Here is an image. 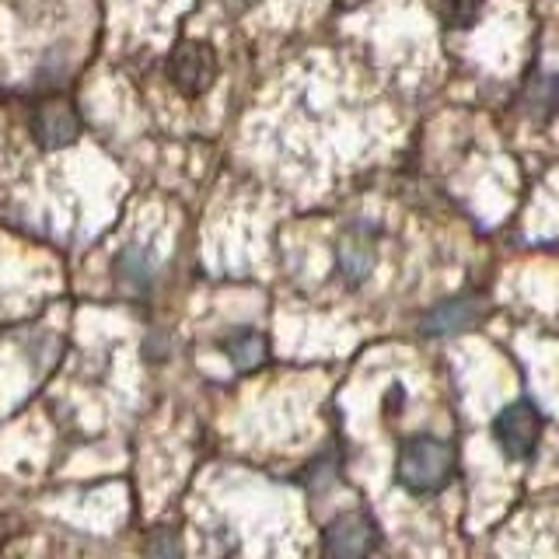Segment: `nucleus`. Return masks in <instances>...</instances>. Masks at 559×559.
Here are the masks:
<instances>
[{"instance_id":"0eeeda50","label":"nucleus","mask_w":559,"mask_h":559,"mask_svg":"<svg viewBox=\"0 0 559 559\" xmlns=\"http://www.w3.org/2000/svg\"><path fill=\"white\" fill-rule=\"evenodd\" d=\"M374 231L371 227H349L340 241V252H336V262H340V273L346 284H364L367 276L374 270Z\"/></svg>"},{"instance_id":"20e7f679","label":"nucleus","mask_w":559,"mask_h":559,"mask_svg":"<svg viewBox=\"0 0 559 559\" xmlns=\"http://www.w3.org/2000/svg\"><path fill=\"white\" fill-rule=\"evenodd\" d=\"M28 130L35 136V144L43 151H63L81 136V116L74 109V102L67 98H46L32 109Z\"/></svg>"},{"instance_id":"f03ea898","label":"nucleus","mask_w":559,"mask_h":559,"mask_svg":"<svg viewBox=\"0 0 559 559\" xmlns=\"http://www.w3.org/2000/svg\"><path fill=\"white\" fill-rule=\"evenodd\" d=\"M165 74L182 98H203L217 81V49L203 39H186L168 52Z\"/></svg>"},{"instance_id":"9b49d317","label":"nucleus","mask_w":559,"mask_h":559,"mask_svg":"<svg viewBox=\"0 0 559 559\" xmlns=\"http://www.w3.org/2000/svg\"><path fill=\"white\" fill-rule=\"evenodd\" d=\"M147 552H157V556H179V552H182V546L171 538V532H162V535H154V538H151Z\"/></svg>"},{"instance_id":"39448f33","label":"nucleus","mask_w":559,"mask_h":559,"mask_svg":"<svg viewBox=\"0 0 559 559\" xmlns=\"http://www.w3.org/2000/svg\"><path fill=\"white\" fill-rule=\"evenodd\" d=\"M322 549L336 559H357L378 549V528L364 514H340L322 532Z\"/></svg>"},{"instance_id":"9d476101","label":"nucleus","mask_w":559,"mask_h":559,"mask_svg":"<svg viewBox=\"0 0 559 559\" xmlns=\"http://www.w3.org/2000/svg\"><path fill=\"white\" fill-rule=\"evenodd\" d=\"M486 0H441V14H444V25L451 28H472L479 22Z\"/></svg>"},{"instance_id":"423d86ee","label":"nucleus","mask_w":559,"mask_h":559,"mask_svg":"<svg viewBox=\"0 0 559 559\" xmlns=\"http://www.w3.org/2000/svg\"><path fill=\"white\" fill-rule=\"evenodd\" d=\"M483 314H486V308H483V301H476V297H451V301L433 305L424 314L419 329H424L427 336H459V332L479 325Z\"/></svg>"},{"instance_id":"6e6552de","label":"nucleus","mask_w":559,"mask_h":559,"mask_svg":"<svg viewBox=\"0 0 559 559\" xmlns=\"http://www.w3.org/2000/svg\"><path fill=\"white\" fill-rule=\"evenodd\" d=\"M221 349H224V357L235 364V371H241V374L259 371V367L266 364V357H270L266 336H262V332L252 329V325L227 329L221 336Z\"/></svg>"},{"instance_id":"f257e3e1","label":"nucleus","mask_w":559,"mask_h":559,"mask_svg":"<svg viewBox=\"0 0 559 559\" xmlns=\"http://www.w3.org/2000/svg\"><path fill=\"white\" fill-rule=\"evenodd\" d=\"M395 476L413 497H433L454 476V451L441 437H409L399 451Z\"/></svg>"},{"instance_id":"7ed1b4c3","label":"nucleus","mask_w":559,"mask_h":559,"mask_svg":"<svg viewBox=\"0 0 559 559\" xmlns=\"http://www.w3.org/2000/svg\"><path fill=\"white\" fill-rule=\"evenodd\" d=\"M493 441L507 459L524 462L532 459L542 441V416L532 402H511L493 419Z\"/></svg>"},{"instance_id":"1a4fd4ad","label":"nucleus","mask_w":559,"mask_h":559,"mask_svg":"<svg viewBox=\"0 0 559 559\" xmlns=\"http://www.w3.org/2000/svg\"><path fill=\"white\" fill-rule=\"evenodd\" d=\"M154 273H157L154 255L147 249H140V245H127L116 259V276L122 287H130V294H147L154 284Z\"/></svg>"}]
</instances>
